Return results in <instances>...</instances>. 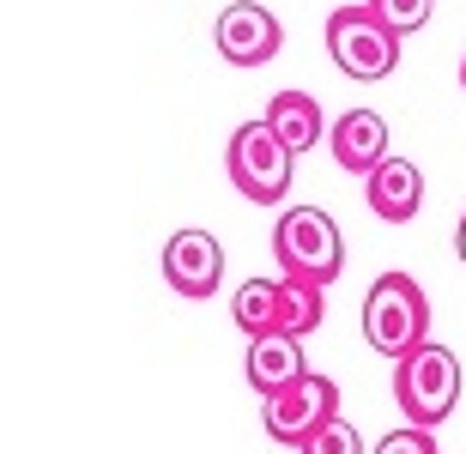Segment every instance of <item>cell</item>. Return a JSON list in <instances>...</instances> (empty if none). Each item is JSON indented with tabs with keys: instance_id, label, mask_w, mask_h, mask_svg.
<instances>
[{
	"instance_id": "obj_3",
	"label": "cell",
	"mask_w": 466,
	"mask_h": 454,
	"mask_svg": "<svg viewBox=\"0 0 466 454\" xmlns=\"http://www.w3.org/2000/svg\"><path fill=\"white\" fill-rule=\"evenodd\" d=\"M394 400L406 412V424H424V430L449 424V412L461 406V358L449 346L424 339L394 364Z\"/></svg>"
},
{
	"instance_id": "obj_15",
	"label": "cell",
	"mask_w": 466,
	"mask_h": 454,
	"mask_svg": "<svg viewBox=\"0 0 466 454\" xmlns=\"http://www.w3.org/2000/svg\"><path fill=\"white\" fill-rule=\"evenodd\" d=\"M370 6H376V18L388 25V31H400V36L424 31L431 13H436V0H370Z\"/></svg>"
},
{
	"instance_id": "obj_7",
	"label": "cell",
	"mask_w": 466,
	"mask_h": 454,
	"mask_svg": "<svg viewBox=\"0 0 466 454\" xmlns=\"http://www.w3.org/2000/svg\"><path fill=\"white\" fill-rule=\"evenodd\" d=\"M212 43L230 67H267L279 49H285V25L273 18V6L260 0H230L218 25H212Z\"/></svg>"
},
{
	"instance_id": "obj_14",
	"label": "cell",
	"mask_w": 466,
	"mask_h": 454,
	"mask_svg": "<svg viewBox=\"0 0 466 454\" xmlns=\"http://www.w3.org/2000/svg\"><path fill=\"white\" fill-rule=\"evenodd\" d=\"M321 321H328V298H321V285L285 279V333L309 339V333L321 328Z\"/></svg>"
},
{
	"instance_id": "obj_19",
	"label": "cell",
	"mask_w": 466,
	"mask_h": 454,
	"mask_svg": "<svg viewBox=\"0 0 466 454\" xmlns=\"http://www.w3.org/2000/svg\"><path fill=\"white\" fill-rule=\"evenodd\" d=\"M461 86H466V55H461Z\"/></svg>"
},
{
	"instance_id": "obj_12",
	"label": "cell",
	"mask_w": 466,
	"mask_h": 454,
	"mask_svg": "<svg viewBox=\"0 0 466 454\" xmlns=\"http://www.w3.org/2000/svg\"><path fill=\"white\" fill-rule=\"evenodd\" d=\"M260 122L273 127L291 152H315V146L328 140V116H321V104H315L309 91H297V86L291 91H273V104H267Z\"/></svg>"
},
{
	"instance_id": "obj_9",
	"label": "cell",
	"mask_w": 466,
	"mask_h": 454,
	"mask_svg": "<svg viewBox=\"0 0 466 454\" xmlns=\"http://www.w3.org/2000/svg\"><path fill=\"white\" fill-rule=\"evenodd\" d=\"M328 146H333V164L346 176H370L394 157V140H388V122L381 109H346L339 122L328 127Z\"/></svg>"
},
{
	"instance_id": "obj_11",
	"label": "cell",
	"mask_w": 466,
	"mask_h": 454,
	"mask_svg": "<svg viewBox=\"0 0 466 454\" xmlns=\"http://www.w3.org/2000/svg\"><path fill=\"white\" fill-rule=\"evenodd\" d=\"M242 376H248V388H255L260 400L285 394L291 382L309 376V364H303V339H297V333H260V339H248Z\"/></svg>"
},
{
	"instance_id": "obj_13",
	"label": "cell",
	"mask_w": 466,
	"mask_h": 454,
	"mask_svg": "<svg viewBox=\"0 0 466 454\" xmlns=\"http://www.w3.org/2000/svg\"><path fill=\"white\" fill-rule=\"evenodd\" d=\"M230 321H237L248 339L285 333V279H242L237 298H230Z\"/></svg>"
},
{
	"instance_id": "obj_4",
	"label": "cell",
	"mask_w": 466,
	"mask_h": 454,
	"mask_svg": "<svg viewBox=\"0 0 466 454\" xmlns=\"http://www.w3.org/2000/svg\"><path fill=\"white\" fill-rule=\"evenodd\" d=\"M400 43H406V36L388 31L370 0H346V6H333V18H328V55L346 79H370V86L388 79V73L400 67Z\"/></svg>"
},
{
	"instance_id": "obj_1",
	"label": "cell",
	"mask_w": 466,
	"mask_h": 454,
	"mask_svg": "<svg viewBox=\"0 0 466 454\" xmlns=\"http://www.w3.org/2000/svg\"><path fill=\"white\" fill-rule=\"evenodd\" d=\"M273 261L285 279L321 285L328 291L339 273H346V237L333 225V212L321 207H285L273 225Z\"/></svg>"
},
{
	"instance_id": "obj_16",
	"label": "cell",
	"mask_w": 466,
	"mask_h": 454,
	"mask_svg": "<svg viewBox=\"0 0 466 454\" xmlns=\"http://www.w3.org/2000/svg\"><path fill=\"white\" fill-rule=\"evenodd\" d=\"M297 454H363V437H358V424H346V419H328L321 430H315L309 442Z\"/></svg>"
},
{
	"instance_id": "obj_18",
	"label": "cell",
	"mask_w": 466,
	"mask_h": 454,
	"mask_svg": "<svg viewBox=\"0 0 466 454\" xmlns=\"http://www.w3.org/2000/svg\"><path fill=\"white\" fill-rule=\"evenodd\" d=\"M454 255H461V267H466V212H461V225H454Z\"/></svg>"
},
{
	"instance_id": "obj_10",
	"label": "cell",
	"mask_w": 466,
	"mask_h": 454,
	"mask_svg": "<svg viewBox=\"0 0 466 454\" xmlns=\"http://www.w3.org/2000/svg\"><path fill=\"white\" fill-rule=\"evenodd\" d=\"M363 200H370V212L381 225H412L424 212V170L412 157H388L381 170L363 176Z\"/></svg>"
},
{
	"instance_id": "obj_2",
	"label": "cell",
	"mask_w": 466,
	"mask_h": 454,
	"mask_svg": "<svg viewBox=\"0 0 466 454\" xmlns=\"http://www.w3.org/2000/svg\"><path fill=\"white\" fill-rule=\"evenodd\" d=\"M363 339L370 351L381 358H406L431 339V298H424V285L406 279V273H381L370 285V298H363Z\"/></svg>"
},
{
	"instance_id": "obj_6",
	"label": "cell",
	"mask_w": 466,
	"mask_h": 454,
	"mask_svg": "<svg viewBox=\"0 0 466 454\" xmlns=\"http://www.w3.org/2000/svg\"><path fill=\"white\" fill-rule=\"evenodd\" d=\"M328 419H339V382L315 376V369L303 376V382H291L285 394L260 400V424H267V437L285 442V449H303V442H309Z\"/></svg>"
},
{
	"instance_id": "obj_8",
	"label": "cell",
	"mask_w": 466,
	"mask_h": 454,
	"mask_svg": "<svg viewBox=\"0 0 466 454\" xmlns=\"http://www.w3.org/2000/svg\"><path fill=\"white\" fill-rule=\"evenodd\" d=\"M164 279H170L176 298H212L225 285V243L212 230H176L164 243Z\"/></svg>"
},
{
	"instance_id": "obj_5",
	"label": "cell",
	"mask_w": 466,
	"mask_h": 454,
	"mask_svg": "<svg viewBox=\"0 0 466 454\" xmlns=\"http://www.w3.org/2000/svg\"><path fill=\"white\" fill-rule=\"evenodd\" d=\"M225 170L237 182L242 200H255V207H285V194H291V176H297V152L279 140L267 122H242L225 146Z\"/></svg>"
},
{
	"instance_id": "obj_17",
	"label": "cell",
	"mask_w": 466,
	"mask_h": 454,
	"mask_svg": "<svg viewBox=\"0 0 466 454\" xmlns=\"http://www.w3.org/2000/svg\"><path fill=\"white\" fill-rule=\"evenodd\" d=\"M376 454H436V430H424V424H400V430H388V437L376 442Z\"/></svg>"
}]
</instances>
